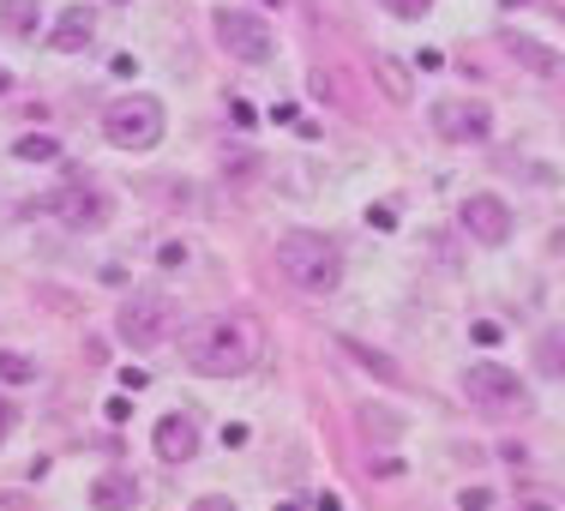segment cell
Listing matches in <instances>:
<instances>
[{
	"instance_id": "25",
	"label": "cell",
	"mask_w": 565,
	"mask_h": 511,
	"mask_svg": "<svg viewBox=\"0 0 565 511\" xmlns=\"http://www.w3.org/2000/svg\"><path fill=\"white\" fill-rule=\"evenodd\" d=\"M277 511H301V505H277Z\"/></svg>"
},
{
	"instance_id": "17",
	"label": "cell",
	"mask_w": 565,
	"mask_h": 511,
	"mask_svg": "<svg viewBox=\"0 0 565 511\" xmlns=\"http://www.w3.org/2000/svg\"><path fill=\"white\" fill-rule=\"evenodd\" d=\"M380 78H385V91H392L397 103H409V73H403L397 61H380Z\"/></svg>"
},
{
	"instance_id": "5",
	"label": "cell",
	"mask_w": 565,
	"mask_h": 511,
	"mask_svg": "<svg viewBox=\"0 0 565 511\" xmlns=\"http://www.w3.org/2000/svg\"><path fill=\"white\" fill-rule=\"evenodd\" d=\"M169 331H174V307L163 295H139V301H127L115 313V338L132 343V349H157Z\"/></svg>"
},
{
	"instance_id": "13",
	"label": "cell",
	"mask_w": 565,
	"mask_h": 511,
	"mask_svg": "<svg viewBox=\"0 0 565 511\" xmlns=\"http://www.w3.org/2000/svg\"><path fill=\"white\" fill-rule=\"evenodd\" d=\"M0 24H7L12 36H31L36 24H43V0H0Z\"/></svg>"
},
{
	"instance_id": "24",
	"label": "cell",
	"mask_w": 565,
	"mask_h": 511,
	"mask_svg": "<svg viewBox=\"0 0 565 511\" xmlns=\"http://www.w3.org/2000/svg\"><path fill=\"white\" fill-rule=\"evenodd\" d=\"M523 511H554V500H542V493H530V500H523Z\"/></svg>"
},
{
	"instance_id": "16",
	"label": "cell",
	"mask_w": 565,
	"mask_h": 511,
	"mask_svg": "<svg viewBox=\"0 0 565 511\" xmlns=\"http://www.w3.org/2000/svg\"><path fill=\"white\" fill-rule=\"evenodd\" d=\"M19 157H24V163H55L61 145L49 139V132H24V139H19Z\"/></svg>"
},
{
	"instance_id": "12",
	"label": "cell",
	"mask_w": 565,
	"mask_h": 511,
	"mask_svg": "<svg viewBox=\"0 0 565 511\" xmlns=\"http://www.w3.org/2000/svg\"><path fill=\"white\" fill-rule=\"evenodd\" d=\"M90 36H97V12H90V7H66L55 19V31H49V49L78 55V49H90Z\"/></svg>"
},
{
	"instance_id": "18",
	"label": "cell",
	"mask_w": 565,
	"mask_h": 511,
	"mask_svg": "<svg viewBox=\"0 0 565 511\" xmlns=\"http://www.w3.org/2000/svg\"><path fill=\"white\" fill-rule=\"evenodd\" d=\"M542 373H565V331L542 338Z\"/></svg>"
},
{
	"instance_id": "19",
	"label": "cell",
	"mask_w": 565,
	"mask_h": 511,
	"mask_svg": "<svg viewBox=\"0 0 565 511\" xmlns=\"http://www.w3.org/2000/svg\"><path fill=\"white\" fill-rule=\"evenodd\" d=\"M385 7H392V12H397V19H422V12H427V7H434V0H385Z\"/></svg>"
},
{
	"instance_id": "10",
	"label": "cell",
	"mask_w": 565,
	"mask_h": 511,
	"mask_svg": "<svg viewBox=\"0 0 565 511\" xmlns=\"http://www.w3.org/2000/svg\"><path fill=\"white\" fill-rule=\"evenodd\" d=\"M151 446H157L163 464H193V457H199V422L186 409L163 415V422H157V434H151Z\"/></svg>"
},
{
	"instance_id": "11",
	"label": "cell",
	"mask_w": 565,
	"mask_h": 511,
	"mask_svg": "<svg viewBox=\"0 0 565 511\" xmlns=\"http://www.w3.org/2000/svg\"><path fill=\"white\" fill-rule=\"evenodd\" d=\"M139 500H145V488L127 469H109V476L90 481V511H139Z\"/></svg>"
},
{
	"instance_id": "4",
	"label": "cell",
	"mask_w": 565,
	"mask_h": 511,
	"mask_svg": "<svg viewBox=\"0 0 565 511\" xmlns=\"http://www.w3.org/2000/svg\"><path fill=\"white\" fill-rule=\"evenodd\" d=\"M103 132H109V145H120V151H151V145L163 139V103L145 97V91L115 97L109 109H103Z\"/></svg>"
},
{
	"instance_id": "6",
	"label": "cell",
	"mask_w": 565,
	"mask_h": 511,
	"mask_svg": "<svg viewBox=\"0 0 565 511\" xmlns=\"http://www.w3.org/2000/svg\"><path fill=\"white\" fill-rule=\"evenodd\" d=\"M217 43L228 49L235 61H271V31H265L259 12H235V7H217Z\"/></svg>"
},
{
	"instance_id": "14",
	"label": "cell",
	"mask_w": 565,
	"mask_h": 511,
	"mask_svg": "<svg viewBox=\"0 0 565 511\" xmlns=\"http://www.w3.org/2000/svg\"><path fill=\"white\" fill-rule=\"evenodd\" d=\"M505 49H511V55H518L523 66H535L542 78H559V55H547L542 43H530V36H505Z\"/></svg>"
},
{
	"instance_id": "3",
	"label": "cell",
	"mask_w": 565,
	"mask_h": 511,
	"mask_svg": "<svg viewBox=\"0 0 565 511\" xmlns=\"http://www.w3.org/2000/svg\"><path fill=\"white\" fill-rule=\"evenodd\" d=\"M463 392H469V403H476L481 415H493V422H518V415H530V385H523L511 368H500V361H476V368L463 373Z\"/></svg>"
},
{
	"instance_id": "21",
	"label": "cell",
	"mask_w": 565,
	"mask_h": 511,
	"mask_svg": "<svg viewBox=\"0 0 565 511\" xmlns=\"http://www.w3.org/2000/svg\"><path fill=\"white\" fill-rule=\"evenodd\" d=\"M367 228H380V235H385V228H397L392 205H373V211H367Z\"/></svg>"
},
{
	"instance_id": "9",
	"label": "cell",
	"mask_w": 565,
	"mask_h": 511,
	"mask_svg": "<svg viewBox=\"0 0 565 511\" xmlns=\"http://www.w3.org/2000/svg\"><path fill=\"white\" fill-rule=\"evenodd\" d=\"M43 211H49V217H61L66 228H97L103 217H109V199H103L97 187L73 181V187H61V193H49Z\"/></svg>"
},
{
	"instance_id": "22",
	"label": "cell",
	"mask_w": 565,
	"mask_h": 511,
	"mask_svg": "<svg viewBox=\"0 0 565 511\" xmlns=\"http://www.w3.org/2000/svg\"><path fill=\"white\" fill-rule=\"evenodd\" d=\"M186 511H235V500H223V493H205V500H193Z\"/></svg>"
},
{
	"instance_id": "23",
	"label": "cell",
	"mask_w": 565,
	"mask_h": 511,
	"mask_svg": "<svg viewBox=\"0 0 565 511\" xmlns=\"http://www.w3.org/2000/svg\"><path fill=\"white\" fill-rule=\"evenodd\" d=\"M12 427H19V409H12V403H7V397H0V439H7V434H12Z\"/></svg>"
},
{
	"instance_id": "1",
	"label": "cell",
	"mask_w": 565,
	"mask_h": 511,
	"mask_svg": "<svg viewBox=\"0 0 565 511\" xmlns=\"http://www.w3.org/2000/svg\"><path fill=\"white\" fill-rule=\"evenodd\" d=\"M181 355H186V368L205 373V380H235V373L253 368L259 338H253V326L241 313H211V319H193V326L181 331Z\"/></svg>"
},
{
	"instance_id": "8",
	"label": "cell",
	"mask_w": 565,
	"mask_h": 511,
	"mask_svg": "<svg viewBox=\"0 0 565 511\" xmlns=\"http://www.w3.org/2000/svg\"><path fill=\"white\" fill-rule=\"evenodd\" d=\"M457 223H463V235L481 241V247H505L511 241V205L500 193H469L463 211H457Z\"/></svg>"
},
{
	"instance_id": "26",
	"label": "cell",
	"mask_w": 565,
	"mask_h": 511,
	"mask_svg": "<svg viewBox=\"0 0 565 511\" xmlns=\"http://www.w3.org/2000/svg\"><path fill=\"white\" fill-rule=\"evenodd\" d=\"M271 7H277V0H271Z\"/></svg>"
},
{
	"instance_id": "2",
	"label": "cell",
	"mask_w": 565,
	"mask_h": 511,
	"mask_svg": "<svg viewBox=\"0 0 565 511\" xmlns=\"http://www.w3.org/2000/svg\"><path fill=\"white\" fill-rule=\"evenodd\" d=\"M277 272L301 295H331L343 284V253H338V241L319 235V228H289V235L277 241Z\"/></svg>"
},
{
	"instance_id": "7",
	"label": "cell",
	"mask_w": 565,
	"mask_h": 511,
	"mask_svg": "<svg viewBox=\"0 0 565 511\" xmlns=\"http://www.w3.org/2000/svg\"><path fill=\"white\" fill-rule=\"evenodd\" d=\"M439 127V139H451V145H481L493 132V109L488 103H476V97H446V103H434V115H427Z\"/></svg>"
},
{
	"instance_id": "20",
	"label": "cell",
	"mask_w": 565,
	"mask_h": 511,
	"mask_svg": "<svg viewBox=\"0 0 565 511\" xmlns=\"http://www.w3.org/2000/svg\"><path fill=\"white\" fill-rule=\"evenodd\" d=\"M457 505H463V511H488L493 493H488V488H463V500H457Z\"/></svg>"
},
{
	"instance_id": "15",
	"label": "cell",
	"mask_w": 565,
	"mask_h": 511,
	"mask_svg": "<svg viewBox=\"0 0 565 511\" xmlns=\"http://www.w3.org/2000/svg\"><path fill=\"white\" fill-rule=\"evenodd\" d=\"M36 380V361L19 355V349H0V385H31Z\"/></svg>"
}]
</instances>
